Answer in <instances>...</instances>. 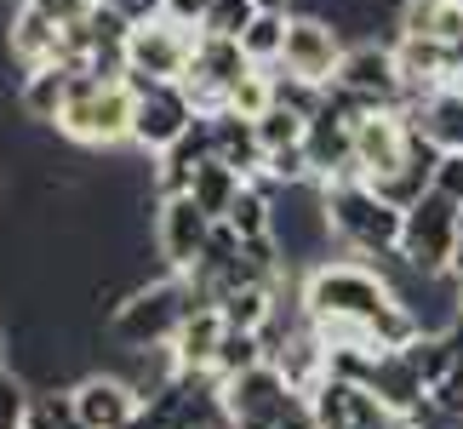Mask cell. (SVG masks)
<instances>
[{
  "instance_id": "1",
  "label": "cell",
  "mask_w": 463,
  "mask_h": 429,
  "mask_svg": "<svg viewBox=\"0 0 463 429\" xmlns=\"http://www.w3.org/2000/svg\"><path fill=\"white\" fill-rule=\"evenodd\" d=\"M320 201H326L332 241H344L349 253H361V258H395L401 253L406 212L395 201H383L366 177H337V184H320Z\"/></svg>"
},
{
  "instance_id": "2",
  "label": "cell",
  "mask_w": 463,
  "mask_h": 429,
  "mask_svg": "<svg viewBox=\"0 0 463 429\" xmlns=\"http://www.w3.org/2000/svg\"><path fill=\"white\" fill-rule=\"evenodd\" d=\"M298 303L309 320H378L389 303H401L395 281L372 263H315L298 281Z\"/></svg>"
},
{
  "instance_id": "3",
  "label": "cell",
  "mask_w": 463,
  "mask_h": 429,
  "mask_svg": "<svg viewBox=\"0 0 463 429\" xmlns=\"http://www.w3.org/2000/svg\"><path fill=\"white\" fill-rule=\"evenodd\" d=\"M132 115H137L132 81H103L92 69H75L58 132L69 143H86V149H120V143H132Z\"/></svg>"
},
{
  "instance_id": "4",
  "label": "cell",
  "mask_w": 463,
  "mask_h": 429,
  "mask_svg": "<svg viewBox=\"0 0 463 429\" xmlns=\"http://www.w3.org/2000/svg\"><path fill=\"white\" fill-rule=\"evenodd\" d=\"M189 310H201V298H194L189 275H172V270H166L160 281H137L132 292L115 303L109 327H115V338H120L127 349H166L172 332L184 327Z\"/></svg>"
},
{
  "instance_id": "5",
  "label": "cell",
  "mask_w": 463,
  "mask_h": 429,
  "mask_svg": "<svg viewBox=\"0 0 463 429\" xmlns=\"http://www.w3.org/2000/svg\"><path fill=\"white\" fill-rule=\"evenodd\" d=\"M458 218H463V201L430 189L423 201L406 206V224H401V263L423 281H440L452 275V253H458Z\"/></svg>"
},
{
  "instance_id": "6",
  "label": "cell",
  "mask_w": 463,
  "mask_h": 429,
  "mask_svg": "<svg viewBox=\"0 0 463 429\" xmlns=\"http://www.w3.org/2000/svg\"><path fill=\"white\" fill-rule=\"evenodd\" d=\"M132 92H137V115H132V143L144 149L149 160L166 155L177 138H184L201 110H194V98L184 92V81H144V75H127Z\"/></svg>"
},
{
  "instance_id": "7",
  "label": "cell",
  "mask_w": 463,
  "mask_h": 429,
  "mask_svg": "<svg viewBox=\"0 0 463 429\" xmlns=\"http://www.w3.org/2000/svg\"><path fill=\"white\" fill-rule=\"evenodd\" d=\"M194 41H201V29H184V24H172V17L132 24V34H127V75L184 81L189 63H194Z\"/></svg>"
},
{
  "instance_id": "8",
  "label": "cell",
  "mask_w": 463,
  "mask_h": 429,
  "mask_svg": "<svg viewBox=\"0 0 463 429\" xmlns=\"http://www.w3.org/2000/svg\"><path fill=\"white\" fill-rule=\"evenodd\" d=\"M212 229H218V218H206L194 195H160L155 201V253L172 275H189L206 258Z\"/></svg>"
},
{
  "instance_id": "9",
  "label": "cell",
  "mask_w": 463,
  "mask_h": 429,
  "mask_svg": "<svg viewBox=\"0 0 463 429\" xmlns=\"http://www.w3.org/2000/svg\"><path fill=\"white\" fill-rule=\"evenodd\" d=\"M252 58H246V46L235 41V34H201L194 41V63H189V75H184V92L194 98V110L212 115V110H223L229 103V86H235L241 75H252Z\"/></svg>"
},
{
  "instance_id": "10",
  "label": "cell",
  "mask_w": 463,
  "mask_h": 429,
  "mask_svg": "<svg viewBox=\"0 0 463 429\" xmlns=\"http://www.w3.org/2000/svg\"><path fill=\"white\" fill-rule=\"evenodd\" d=\"M344 34H337V24H326L320 12H298L292 24H287V46H280V63L275 69H287V75L298 81H315V86H326L337 75V63H344Z\"/></svg>"
},
{
  "instance_id": "11",
  "label": "cell",
  "mask_w": 463,
  "mask_h": 429,
  "mask_svg": "<svg viewBox=\"0 0 463 429\" xmlns=\"http://www.w3.org/2000/svg\"><path fill=\"white\" fill-rule=\"evenodd\" d=\"M332 81L344 86L349 98H361L366 110H401V98H406V81H401L395 46H378V41H361V46H349Z\"/></svg>"
},
{
  "instance_id": "12",
  "label": "cell",
  "mask_w": 463,
  "mask_h": 429,
  "mask_svg": "<svg viewBox=\"0 0 463 429\" xmlns=\"http://www.w3.org/2000/svg\"><path fill=\"white\" fill-rule=\"evenodd\" d=\"M69 396H75V418L86 429H137L144 418V389L120 372H86L69 384Z\"/></svg>"
},
{
  "instance_id": "13",
  "label": "cell",
  "mask_w": 463,
  "mask_h": 429,
  "mask_svg": "<svg viewBox=\"0 0 463 429\" xmlns=\"http://www.w3.org/2000/svg\"><path fill=\"white\" fill-rule=\"evenodd\" d=\"M406 149H412V120L406 110H366L354 120V177L378 184L383 172H395Z\"/></svg>"
},
{
  "instance_id": "14",
  "label": "cell",
  "mask_w": 463,
  "mask_h": 429,
  "mask_svg": "<svg viewBox=\"0 0 463 429\" xmlns=\"http://www.w3.org/2000/svg\"><path fill=\"white\" fill-rule=\"evenodd\" d=\"M218 389H223V406H229V418H235V424H269V418L287 413V406L304 401V396L287 384V372H280L275 361L241 372V378H229V384H218Z\"/></svg>"
},
{
  "instance_id": "15",
  "label": "cell",
  "mask_w": 463,
  "mask_h": 429,
  "mask_svg": "<svg viewBox=\"0 0 463 429\" xmlns=\"http://www.w3.org/2000/svg\"><path fill=\"white\" fill-rule=\"evenodd\" d=\"M304 149H309V167H315V184H337V177H354V120L332 103H320L309 115V132H304Z\"/></svg>"
},
{
  "instance_id": "16",
  "label": "cell",
  "mask_w": 463,
  "mask_h": 429,
  "mask_svg": "<svg viewBox=\"0 0 463 429\" xmlns=\"http://www.w3.org/2000/svg\"><path fill=\"white\" fill-rule=\"evenodd\" d=\"M6 58H12L17 69L63 63V24H58V12L17 0V12L6 17Z\"/></svg>"
},
{
  "instance_id": "17",
  "label": "cell",
  "mask_w": 463,
  "mask_h": 429,
  "mask_svg": "<svg viewBox=\"0 0 463 429\" xmlns=\"http://www.w3.org/2000/svg\"><path fill=\"white\" fill-rule=\"evenodd\" d=\"M223 338H229V320L218 303H206V310H189L184 315V327L172 332V361L177 372H194V378H212V361H218V349H223Z\"/></svg>"
},
{
  "instance_id": "18",
  "label": "cell",
  "mask_w": 463,
  "mask_h": 429,
  "mask_svg": "<svg viewBox=\"0 0 463 429\" xmlns=\"http://www.w3.org/2000/svg\"><path fill=\"white\" fill-rule=\"evenodd\" d=\"M406 120L435 143L440 155H458L463 149V81H447V86H435V92H423L412 103H401Z\"/></svg>"
},
{
  "instance_id": "19",
  "label": "cell",
  "mask_w": 463,
  "mask_h": 429,
  "mask_svg": "<svg viewBox=\"0 0 463 429\" xmlns=\"http://www.w3.org/2000/svg\"><path fill=\"white\" fill-rule=\"evenodd\" d=\"M69 81H75V63L24 69V81H17V115L34 120V127H58V115L69 103Z\"/></svg>"
},
{
  "instance_id": "20",
  "label": "cell",
  "mask_w": 463,
  "mask_h": 429,
  "mask_svg": "<svg viewBox=\"0 0 463 429\" xmlns=\"http://www.w3.org/2000/svg\"><path fill=\"white\" fill-rule=\"evenodd\" d=\"M212 155L223 167H235L241 177H263V138H258V120H246L235 110H212Z\"/></svg>"
},
{
  "instance_id": "21",
  "label": "cell",
  "mask_w": 463,
  "mask_h": 429,
  "mask_svg": "<svg viewBox=\"0 0 463 429\" xmlns=\"http://www.w3.org/2000/svg\"><path fill=\"white\" fill-rule=\"evenodd\" d=\"M401 34H423L440 46H463V0H406L401 6Z\"/></svg>"
},
{
  "instance_id": "22",
  "label": "cell",
  "mask_w": 463,
  "mask_h": 429,
  "mask_svg": "<svg viewBox=\"0 0 463 429\" xmlns=\"http://www.w3.org/2000/svg\"><path fill=\"white\" fill-rule=\"evenodd\" d=\"M246 189V177L235 172V167H223V160L218 155H212L206 160V167L201 172H194V184H189V195H194V206H201L206 212V218H229V206H235V195Z\"/></svg>"
},
{
  "instance_id": "23",
  "label": "cell",
  "mask_w": 463,
  "mask_h": 429,
  "mask_svg": "<svg viewBox=\"0 0 463 429\" xmlns=\"http://www.w3.org/2000/svg\"><path fill=\"white\" fill-rule=\"evenodd\" d=\"M287 24H292V12H258L252 24L241 29V46H246V58H252L258 69H275V63H280V46H287Z\"/></svg>"
},
{
  "instance_id": "24",
  "label": "cell",
  "mask_w": 463,
  "mask_h": 429,
  "mask_svg": "<svg viewBox=\"0 0 463 429\" xmlns=\"http://www.w3.org/2000/svg\"><path fill=\"white\" fill-rule=\"evenodd\" d=\"M263 361H269V344H263V332H235V327H229L218 361H212V378L229 384V378H241V372H252V367H263Z\"/></svg>"
},
{
  "instance_id": "25",
  "label": "cell",
  "mask_w": 463,
  "mask_h": 429,
  "mask_svg": "<svg viewBox=\"0 0 463 429\" xmlns=\"http://www.w3.org/2000/svg\"><path fill=\"white\" fill-rule=\"evenodd\" d=\"M309 132V115H298L287 110V103H269V110L258 115V138H263V160H269L275 149H298Z\"/></svg>"
},
{
  "instance_id": "26",
  "label": "cell",
  "mask_w": 463,
  "mask_h": 429,
  "mask_svg": "<svg viewBox=\"0 0 463 429\" xmlns=\"http://www.w3.org/2000/svg\"><path fill=\"white\" fill-rule=\"evenodd\" d=\"M34 424V384L17 367H0V429H29Z\"/></svg>"
},
{
  "instance_id": "27",
  "label": "cell",
  "mask_w": 463,
  "mask_h": 429,
  "mask_svg": "<svg viewBox=\"0 0 463 429\" xmlns=\"http://www.w3.org/2000/svg\"><path fill=\"white\" fill-rule=\"evenodd\" d=\"M258 17L252 0H206V17H201V34H235L241 41V29Z\"/></svg>"
},
{
  "instance_id": "28",
  "label": "cell",
  "mask_w": 463,
  "mask_h": 429,
  "mask_svg": "<svg viewBox=\"0 0 463 429\" xmlns=\"http://www.w3.org/2000/svg\"><path fill=\"white\" fill-rule=\"evenodd\" d=\"M435 189H440V195H452V201H463V149H458V155H440V167H435Z\"/></svg>"
},
{
  "instance_id": "29",
  "label": "cell",
  "mask_w": 463,
  "mask_h": 429,
  "mask_svg": "<svg viewBox=\"0 0 463 429\" xmlns=\"http://www.w3.org/2000/svg\"><path fill=\"white\" fill-rule=\"evenodd\" d=\"M109 6L127 17V24H149V17L166 12V0H109Z\"/></svg>"
},
{
  "instance_id": "30",
  "label": "cell",
  "mask_w": 463,
  "mask_h": 429,
  "mask_svg": "<svg viewBox=\"0 0 463 429\" xmlns=\"http://www.w3.org/2000/svg\"><path fill=\"white\" fill-rule=\"evenodd\" d=\"M160 17H172V24H184V29H201L206 0H166V12H160Z\"/></svg>"
},
{
  "instance_id": "31",
  "label": "cell",
  "mask_w": 463,
  "mask_h": 429,
  "mask_svg": "<svg viewBox=\"0 0 463 429\" xmlns=\"http://www.w3.org/2000/svg\"><path fill=\"white\" fill-rule=\"evenodd\" d=\"M258 12H292V0H252Z\"/></svg>"
},
{
  "instance_id": "32",
  "label": "cell",
  "mask_w": 463,
  "mask_h": 429,
  "mask_svg": "<svg viewBox=\"0 0 463 429\" xmlns=\"http://www.w3.org/2000/svg\"><path fill=\"white\" fill-rule=\"evenodd\" d=\"M452 275H463V218H458V253H452Z\"/></svg>"
},
{
  "instance_id": "33",
  "label": "cell",
  "mask_w": 463,
  "mask_h": 429,
  "mask_svg": "<svg viewBox=\"0 0 463 429\" xmlns=\"http://www.w3.org/2000/svg\"><path fill=\"white\" fill-rule=\"evenodd\" d=\"M0 367H12V349H6V332H0Z\"/></svg>"
},
{
  "instance_id": "34",
  "label": "cell",
  "mask_w": 463,
  "mask_h": 429,
  "mask_svg": "<svg viewBox=\"0 0 463 429\" xmlns=\"http://www.w3.org/2000/svg\"><path fill=\"white\" fill-rule=\"evenodd\" d=\"M452 281H458V298H452V310L463 315V275H452Z\"/></svg>"
},
{
  "instance_id": "35",
  "label": "cell",
  "mask_w": 463,
  "mask_h": 429,
  "mask_svg": "<svg viewBox=\"0 0 463 429\" xmlns=\"http://www.w3.org/2000/svg\"><path fill=\"white\" fill-rule=\"evenodd\" d=\"M0 189H6V160H0Z\"/></svg>"
}]
</instances>
